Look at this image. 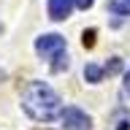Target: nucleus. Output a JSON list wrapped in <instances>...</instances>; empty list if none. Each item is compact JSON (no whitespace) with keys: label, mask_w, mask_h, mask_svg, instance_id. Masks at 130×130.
<instances>
[{"label":"nucleus","mask_w":130,"mask_h":130,"mask_svg":"<svg viewBox=\"0 0 130 130\" xmlns=\"http://www.w3.org/2000/svg\"><path fill=\"white\" fill-rule=\"evenodd\" d=\"M22 108L35 122H52L57 114H62L60 95L49 87L46 81H30L22 92Z\"/></svg>","instance_id":"1"},{"label":"nucleus","mask_w":130,"mask_h":130,"mask_svg":"<svg viewBox=\"0 0 130 130\" xmlns=\"http://www.w3.org/2000/svg\"><path fill=\"white\" fill-rule=\"evenodd\" d=\"M35 52H38L43 60H54L52 62V71L60 73L68 68V54H65V38L57 35V32H46L35 41Z\"/></svg>","instance_id":"2"},{"label":"nucleus","mask_w":130,"mask_h":130,"mask_svg":"<svg viewBox=\"0 0 130 130\" xmlns=\"http://www.w3.org/2000/svg\"><path fill=\"white\" fill-rule=\"evenodd\" d=\"M62 122H65L68 130H89L92 127V119H89L81 108H76V106H68L62 111Z\"/></svg>","instance_id":"3"},{"label":"nucleus","mask_w":130,"mask_h":130,"mask_svg":"<svg viewBox=\"0 0 130 130\" xmlns=\"http://www.w3.org/2000/svg\"><path fill=\"white\" fill-rule=\"evenodd\" d=\"M46 8H49V19L62 22V19H68V16H71V11H73V0H49Z\"/></svg>","instance_id":"4"},{"label":"nucleus","mask_w":130,"mask_h":130,"mask_svg":"<svg viewBox=\"0 0 130 130\" xmlns=\"http://www.w3.org/2000/svg\"><path fill=\"white\" fill-rule=\"evenodd\" d=\"M103 73H106V71L100 68V65H92V62H89L87 68H84V79L95 84V81H100V79H103Z\"/></svg>","instance_id":"5"},{"label":"nucleus","mask_w":130,"mask_h":130,"mask_svg":"<svg viewBox=\"0 0 130 130\" xmlns=\"http://www.w3.org/2000/svg\"><path fill=\"white\" fill-rule=\"evenodd\" d=\"M108 8L119 16H130V0H108Z\"/></svg>","instance_id":"6"},{"label":"nucleus","mask_w":130,"mask_h":130,"mask_svg":"<svg viewBox=\"0 0 130 130\" xmlns=\"http://www.w3.org/2000/svg\"><path fill=\"white\" fill-rule=\"evenodd\" d=\"M95 43V30H87L84 32V46H92Z\"/></svg>","instance_id":"7"},{"label":"nucleus","mask_w":130,"mask_h":130,"mask_svg":"<svg viewBox=\"0 0 130 130\" xmlns=\"http://www.w3.org/2000/svg\"><path fill=\"white\" fill-rule=\"evenodd\" d=\"M92 3H95V0H73V6H76V8H84V11H87Z\"/></svg>","instance_id":"8"},{"label":"nucleus","mask_w":130,"mask_h":130,"mask_svg":"<svg viewBox=\"0 0 130 130\" xmlns=\"http://www.w3.org/2000/svg\"><path fill=\"white\" fill-rule=\"evenodd\" d=\"M125 92H127V95H130V71L125 73Z\"/></svg>","instance_id":"9"}]
</instances>
